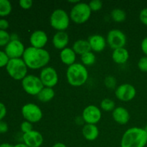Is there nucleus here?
Segmentation results:
<instances>
[{
	"instance_id": "obj_16",
	"label": "nucleus",
	"mask_w": 147,
	"mask_h": 147,
	"mask_svg": "<svg viewBox=\"0 0 147 147\" xmlns=\"http://www.w3.org/2000/svg\"><path fill=\"white\" fill-rule=\"evenodd\" d=\"M89 45H90L91 51L96 53H100L106 48L107 42L106 38L98 34H92L88 39Z\"/></svg>"
},
{
	"instance_id": "obj_40",
	"label": "nucleus",
	"mask_w": 147,
	"mask_h": 147,
	"mask_svg": "<svg viewBox=\"0 0 147 147\" xmlns=\"http://www.w3.org/2000/svg\"><path fill=\"white\" fill-rule=\"evenodd\" d=\"M52 147H67L65 144L62 143V142H57L55 143Z\"/></svg>"
},
{
	"instance_id": "obj_31",
	"label": "nucleus",
	"mask_w": 147,
	"mask_h": 147,
	"mask_svg": "<svg viewBox=\"0 0 147 147\" xmlns=\"http://www.w3.org/2000/svg\"><path fill=\"white\" fill-rule=\"evenodd\" d=\"M137 66L141 71L147 73V56H144L139 59Z\"/></svg>"
},
{
	"instance_id": "obj_36",
	"label": "nucleus",
	"mask_w": 147,
	"mask_h": 147,
	"mask_svg": "<svg viewBox=\"0 0 147 147\" xmlns=\"http://www.w3.org/2000/svg\"><path fill=\"white\" fill-rule=\"evenodd\" d=\"M8 125L6 122L0 121V134H5L8 131Z\"/></svg>"
},
{
	"instance_id": "obj_44",
	"label": "nucleus",
	"mask_w": 147,
	"mask_h": 147,
	"mask_svg": "<svg viewBox=\"0 0 147 147\" xmlns=\"http://www.w3.org/2000/svg\"><path fill=\"white\" fill-rule=\"evenodd\" d=\"M144 130L146 131V133H147V126H146V127H145V128H144Z\"/></svg>"
},
{
	"instance_id": "obj_7",
	"label": "nucleus",
	"mask_w": 147,
	"mask_h": 147,
	"mask_svg": "<svg viewBox=\"0 0 147 147\" xmlns=\"http://www.w3.org/2000/svg\"><path fill=\"white\" fill-rule=\"evenodd\" d=\"M22 86L30 96H37L44 88L40 77L32 74H28L22 80Z\"/></svg>"
},
{
	"instance_id": "obj_37",
	"label": "nucleus",
	"mask_w": 147,
	"mask_h": 147,
	"mask_svg": "<svg viewBox=\"0 0 147 147\" xmlns=\"http://www.w3.org/2000/svg\"><path fill=\"white\" fill-rule=\"evenodd\" d=\"M7 114V109L2 103L0 102V121L2 120Z\"/></svg>"
},
{
	"instance_id": "obj_21",
	"label": "nucleus",
	"mask_w": 147,
	"mask_h": 147,
	"mask_svg": "<svg viewBox=\"0 0 147 147\" xmlns=\"http://www.w3.org/2000/svg\"><path fill=\"white\" fill-rule=\"evenodd\" d=\"M83 136L86 140L93 142L97 139L99 135L98 128L94 124H85L82 129Z\"/></svg>"
},
{
	"instance_id": "obj_8",
	"label": "nucleus",
	"mask_w": 147,
	"mask_h": 147,
	"mask_svg": "<svg viewBox=\"0 0 147 147\" xmlns=\"http://www.w3.org/2000/svg\"><path fill=\"white\" fill-rule=\"evenodd\" d=\"M22 114L25 121L32 123L40 122L43 116L40 106L33 103H28L24 105L22 108Z\"/></svg>"
},
{
	"instance_id": "obj_5",
	"label": "nucleus",
	"mask_w": 147,
	"mask_h": 147,
	"mask_svg": "<svg viewBox=\"0 0 147 147\" xmlns=\"http://www.w3.org/2000/svg\"><path fill=\"white\" fill-rule=\"evenodd\" d=\"M92 11L88 4L85 2H79L75 4L70 11V18L77 24L86 23L90 19Z\"/></svg>"
},
{
	"instance_id": "obj_38",
	"label": "nucleus",
	"mask_w": 147,
	"mask_h": 147,
	"mask_svg": "<svg viewBox=\"0 0 147 147\" xmlns=\"http://www.w3.org/2000/svg\"><path fill=\"white\" fill-rule=\"evenodd\" d=\"M141 49L145 56H147V37L143 39L141 43Z\"/></svg>"
},
{
	"instance_id": "obj_35",
	"label": "nucleus",
	"mask_w": 147,
	"mask_h": 147,
	"mask_svg": "<svg viewBox=\"0 0 147 147\" xmlns=\"http://www.w3.org/2000/svg\"><path fill=\"white\" fill-rule=\"evenodd\" d=\"M20 6L24 9H29L31 8L33 5V1L32 0H20Z\"/></svg>"
},
{
	"instance_id": "obj_6",
	"label": "nucleus",
	"mask_w": 147,
	"mask_h": 147,
	"mask_svg": "<svg viewBox=\"0 0 147 147\" xmlns=\"http://www.w3.org/2000/svg\"><path fill=\"white\" fill-rule=\"evenodd\" d=\"M70 15L62 9H57L52 12L50 17V24L57 32L65 31L70 25Z\"/></svg>"
},
{
	"instance_id": "obj_27",
	"label": "nucleus",
	"mask_w": 147,
	"mask_h": 147,
	"mask_svg": "<svg viewBox=\"0 0 147 147\" xmlns=\"http://www.w3.org/2000/svg\"><path fill=\"white\" fill-rule=\"evenodd\" d=\"M11 4L8 0H0V16L4 17L9 14L11 11Z\"/></svg>"
},
{
	"instance_id": "obj_34",
	"label": "nucleus",
	"mask_w": 147,
	"mask_h": 147,
	"mask_svg": "<svg viewBox=\"0 0 147 147\" xmlns=\"http://www.w3.org/2000/svg\"><path fill=\"white\" fill-rule=\"evenodd\" d=\"M139 20L141 22L147 26V8H144L139 13Z\"/></svg>"
},
{
	"instance_id": "obj_22",
	"label": "nucleus",
	"mask_w": 147,
	"mask_h": 147,
	"mask_svg": "<svg viewBox=\"0 0 147 147\" xmlns=\"http://www.w3.org/2000/svg\"><path fill=\"white\" fill-rule=\"evenodd\" d=\"M72 49L74 50L76 55H79L80 56L88 53V52L91 51V49H90V45H89L88 40H83V39H80V40H76L73 43Z\"/></svg>"
},
{
	"instance_id": "obj_25",
	"label": "nucleus",
	"mask_w": 147,
	"mask_h": 147,
	"mask_svg": "<svg viewBox=\"0 0 147 147\" xmlns=\"http://www.w3.org/2000/svg\"><path fill=\"white\" fill-rule=\"evenodd\" d=\"M80 60H81L82 64L86 67V66L93 65L96 63V57L94 53L90 51L80 56Z\"/></svg>"
},
{
	"instance_id": "obj_11",
	"label": "nucleus",
	"mask_w": 147,
	"mask_h": 147,
	"mask_svg": "<svg viewBox=\"0 0 147 147\" xmlns=\"http://www.w3.org/2000/svg\"><path fill=\"white\" fill-rule=\"evenodd\" d=\"M101 117V110L95 105L86 106L82 113V119L86 124L96 125L100 121Z\"/></svg>"
},
{
	"instance_id": "obj_10",
	"label": "nucleus",
	"mask_w": 147,
	"mask_h": 147,
	"mask_svg": "<svg viewBox=\"0 0 147 147\" xmlns=\"http://www.w3.org/2000/svg\"><path fill=\"white\" fill-rule=\"evenodd\" d=\"M39 77L44 87L53 88L58 83V73L54 67L50 66H47L42 69Z\"/></svg>"
},
{
	"instance_id": "obj_30",
	"label": "nucleus",
	"mask_w": 147,
	"mask_h": 147,
	"mask_svg": "<svg viewBox=\"0 0 147 147\" xmlns=\"http://www.w3.org/2000/svg\"><path fill=\"white\" fill-rule=\"evenodd\" d=\"M104 84L109 89H113L116 86V80L113 76H107L104 80Z\"/></svg>"
},
{
	"instance_id": "obj_17",
	"label": "nucleus",
	"mask_w": 147,
	"mask_h": 147,
	"mask_svg": "<svg viewBox=\"0 0 147 147\" xmlns=\"http://www.w3.org/2000/svg\"><path fill=\"white\" fill-rule=\"evenodd\" d=\"M112 117L115 122L120 125H125L130 120V113L126 108L118 106L112 111Z\"/></svg>"
},
{
	"instance_id": "obj_41",
	"label": "nucleus",
	"mask_w": 147,
	"mask_h": 147,
	"mask_svg": "<svg viewBox=\"0 0 147 147\" xmlns=\"http://www.w3.org/2000/svg\"><path fill=\"white\" fill-rule=\"evenodd\" d=\"M14 146L11 145L10 144L8 143H4V144H0V147H13Z\"/></svg>"
},
{
	"instance_id": "obj_4",
	"label": "nucleus",
	"mask_w": 147,
	"mask_h": 147,
	"mask_svg": "<svg viewBox=\"0 0 147 147\" xmlns=\"http://www.w3.org/2000/svg\"><path fill=\"white\" fill-rule=\"evenodd\" d=\"M6 69L9 75L14 80H22L28 75V67L22 58L10 59Z\"/></svg>"
},
{
	"instance_id": "obj_12",
	"label": "nucleus",
	"mask_w": 147,
	"mask_h": 147,
	"mask_svg": "<svg viewBox=\"0 0 147 147\" xmlns=\"http://www.w3.org/2000/svg\"><path fill=\"white\" fill-rule=\"evenodd\" d=\"M136 95V88L130 83H123L117 86L115 90V96L121 101H131L134 98Z\"/></svg>"
},
{
	"instance_id": "obj_19",
	"label": "nucleus",
	"mask_w": 147,
	"mask_h": 147,
	"mask_svg": "<svg viewBox=\"0 0 147 147\" xmlns=\"http://www.w3.org/2000/svg\"><path fill=\"white\" fill-rule=\"evenodd\" d=\"M76 53L74 50L72 49V47H66L63 50H60V58L62 63L63 64L69 66L72 65L74 63H76Z\"/></svg>"
},
{
	"instance_id": "obj_42",
	"label": "nucleus",
	"mask_w": 147,
	"mask_h": 147,
	"mask_svg": "<svg viewBox=\"0 0 147 147\" xmlns=\"http://www.w3.org/2000/svg\"><path fill=\"white\" fill-rule=\"evenodd\" d=\"M13 147H28L27 145L24 144V143H22V144H17L14 145Z\"/></svg>"
},
{
	"instance_id": "obj_15",
	"label": "nucleus",
	"mask_w": 147,
	"mask_h": 147,
	"mask_svg": "<svg viewBox=\"0 0 147 147\" xmlns=\"http://www.w3.org/2000/svg\"><path fill=\"white\" fill-rule=\"evenodd\" d=\"M48 42V36L43 30H35L31 34L30 42L32 47L43 49Z\"/></svg>"
},
{
	"instance_id": "obj_24",
	"label": "nucleus",
	"mask_w": 147,
	"mask_h": 147,
	"mask_svg": "<svg viewBox=\"0 0 147 147\" xmlns=\"http://www.w3.org/2000/svg\"><path fill=\"white\" fill-rule=\"evenodd\" d=\"M111 18L113 22L117 23H121L126 19V14L124 10L121 9H114L111 12Z\"/></svg>"
},
{
	"instance_id": "obj_9",
	"label": "nucleus",
	"mask_w": 147,
	"mask_h": 147,
	"mask_svg": "<svg viewBox=\"0 0 147 147\" xmlns=\"http://www.w3.org/2000/svg\"><path fill=\"white\" fill-rule=\"evenodd\" d=\"M126 36L123 32L118 29H113L108 32L106 42L109 47L113 50L125 47L126 44Z\"/></svg>"
},
{
	"instance_id": "obj_29",
	"label": "nucleus",
	"mask_w": 147,
	"mask_h": 147,
	"mask_svg": "<svg viewBox=\"0 0 147 147\" xmlns=\"http://www.w3.org/2000/svg\"><path fill=\"white\" fill-rule=\"evenodd\" d=\"M89 7L92 11H98L103 7V3L100 0H93L88 3Z\"/></svg>"
},
{
	"instance_id": "obj_26",
	"label": "nucleus",
	"mask_w": 147,
	"mask_h": 147,
	"mask_svg": "<svg viewBox=\"0 0 147 147\" xmlns=\"http://www.w3.org/2000/svg\"><path fill=\"white\" fill-rule=\"evenodd\" d=\"M100 106V110H103L106 112L113 111L116 109V103H115L114 100L111 98H108L101 100Z\"/></svg>"
},
{
	"instance_id": "obj_2",
	"label": "nucleus",
	"mask_w": 147,
	"mask_h": 147,
	"mask_svg": "<svg viewBox=\"0 0 147 147\" xmlns=\"http://www.w3.org/2000/svg\"><path fill=\"white\" fill-rule=\"evenodd\" d=\"M146 144L147 133L144 128H129L121 140V147H145Z\"/></svg>"
},
{
	"instance_id": "obj_33",
	"label": "nucleus",
	"mask_w": 147,
	"mask_h": 147,
	"mask_svg": "<svg viewBox=\"0 0 147 147\" xmlns=\"http://www.w3.org/2000/svg\"><path fill=\"white\" fill-rule=\"evenodd\" d=\"M10 59L6 54L5 52H3L0 50V67L7 66V63L9 61Z\"/></svg>"
},
{
	"instance_id": "obj_39",
	"label": "nucleus",
	"mask_w": 147,
	"mask_h": 147,
	"mask_svg": "<svg viewBox=\"0 0 147 147\" xmlns=\"http://www.w3.org/2000/svg\"><path fill=\"white\" fill-rule=\"evenodd\" d=\"M9 26V22L7 20H4V19L0 20V30H5L6 31V30L8 28Z\"/></svg>"
},
{
	"instance_id": "obj_28",
	"label": "nucleus",
	"mask_w": 147,
	"mask_h": 147,
	"mask_svg": "<svg viewBox=\"0 0 147 147\" xmlns=\"http://www.w3.org/2000/svg\"><path fill=\"white\" fill-rule=\"evenodd\" d=\"M10 40V34L5 30H0V47L6 46Z\"/></svg>"
},
{
	"instance_id": "obj_13",
	"label": "nucleus",
	"mask_w": 147,
	"mask_h": 147,
	"mask_svg": "<svg viewBox=\"0 0 147 147\" xmlns=\"http://www.w3.org/2000/svg\"><path fill=\"white\" fill-rule=\"evenodd\" d=\"M24 51V44L20 40H10L5 47V53L9 59L21 58Z\"/></svg>"
},
{
	"instance_id": "obj_3",
	"label": "nucleus",
	"mask_w": 147,
	"mask_h": 147,
	"mask_svg": "<svg viewBox=\"0 0 147 147\" xmlns=\"http://www.w3.org/2000/svg\"><path fill=\"white\" fill-rule=\"evenodd\" d=\"M66 78L67 83L74 87H80L87 82L88 78V71L82 63H76L67 67L66 71Z\"/></svg>"
},
{
	"instance_id": "obj_18",
	"label": "nucleus",
	"mask_w": 147,
	"mask_h": 147,
	"mask_svg": "<svg viewBox=\"0 0 147 147\" xmlns=\"http://www.w3.org/2000/svg\"><path fill=\"white\" fill-rule=\"evenodd\" d=\"M53 46L57 50H62L66 48L69 43V36L65 31L57 32L52 40Z\"/></svg>"
},
{
	"instance_id": "obj_43",
	"label": "nucleus",
	"mask_w": 147,
	"mask_h": 147,
	"mask_svg": "<svg viewBox=\"0 0 147 147\" xmlns=\"http://www.w3.org/2000/svg\"><path fill=\"white\" fill-rule=\"evenodd\" d=\"M68 2H70V3H73V4H74V5H75V4H78V3L80 2V1H78V0H75V1H73V0H69Z\"/></svg>"
},
{
	"instance_id": "obj_23",
	"label": "nucleus",
	"mask_w": 147,
	"mask_h": 147,
	"mask_svg": "<svg viewBox=\"0 0 147 147\" xmlns=\"http://www.w3.org/2000/svg\"><path fill=\"white\" fill-rule=\"evenodd\" d=\"M55 95V93L54 89L52 88L44 87L40 92V93L37 95V97L40 102L47 103L54 98Z\"/></svg>"
},
{
	"instance_id": "obj_1",
	"label": "nucleus",
	"mask_w": 147,
	"mask_h": 147,
	"mask_svg": "<svg viewBox=\"0 0 147 147\" xmlns=\"http://www.w3.org/2000/svg\"><path fill=\"white\" fill-rule=\"evenodd\" d=\"M22 59L28 68L38 70L47 67L50 61V54L45 49L30 46L25 49Z\"/></svg>"
},
{
	"instance_id": "obj_32",
	"label": "nucleus",
	"mask_w": 147,
	"mask_h": 147,
	"mask_svg": "<svg viewBox=\"0 0 147 147\" xmlns=\"http://www.w3.org/2000/svg\"><path fill=\"white\" fill-rule=\"evenodd\" d=\"M20 129H21L22 132L23 134L28 133V132L34 130V129H33L32 123H30V122H29V121H23L22 123H21Z\"/></svg>"
},
{
	"instance_id": "obj_14",
	"label": "nucleus",
	"mask_w": 147,
	"mask_h": 147,
	"mask_svg": "<svg viewBox=\"0 0 147 147\" xmlns=\"http://www.w3.org/2000/svg\"><path fill=\"white\" fill-rule=\"evenodd\" d=\"M23 143L28 147H40L43 144V136L38 131L32 130L23 134Z\"/></svg>"
},
{
	"instance_id": "obj_20",
	"label": "nucleus",
	"mask_w": 147,
	"mask_h": 147,
	"mask_svg": "<svg viewBox=\"0 0 147 147\" xmlns=\"http://www.w3.org/2000/svg\"><path fill=\"white\" fill-rule=\"evenodd\" d=\"M112 60L118 65H123L127 63L129 59V53L125 47L116 49L112 53Z\"/></svg>"
}]
</instances>
